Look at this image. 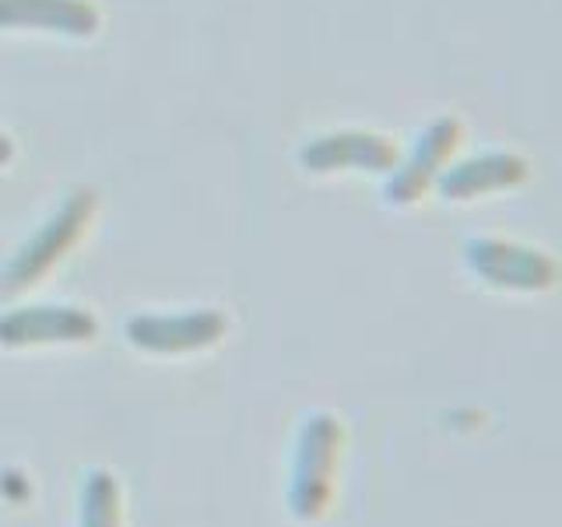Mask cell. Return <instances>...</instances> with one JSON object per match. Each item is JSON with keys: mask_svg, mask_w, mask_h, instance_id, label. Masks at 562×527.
I'll return each mask as SVG.
<instances>
[{"mask_svg": "<svg viewBox=\"0 0 562 527\" xmlns=\"http://www.w3.org/2000/svg\"><path fill=\"white\" fill-rule=\"evenodd\" d=\"M464 260L471 274L485 281L488 289L503 292H544L559 281V264L541 246L503 239V236H479L464 246Z\"/></svg>", "mask_w": 562, "mask_h": 527, "instance_id": "6da1fadb", "label": "cell"}, {"mask_svg": "<svg viewBox=\"0 0 562 527\" xmlns=\"http://www.w3.org/2000/svg\"><path fill=\"white\" fill-rule=\"evenodd\" d=\"M92 215H95V190L78 187L57 211H53V218L40 228V233L18 250L11 268L4 271V289L18 292V289H29L32 281H40L53 264L78 243V236L85 233V225Z\"/></svg>", "mask_w": 562, "mask_h": 527, "instance_id": "7a4b0ae2", "label": "cell"}, {"mask_svg": "<svg viewBox=\"0 0 562 527\" xmlns=\"http://www.w3.org/2000/svg\"><path fill=\"white\" fill-rule=\"evenodd\" d=\"M464 127L457 116H436L418 131L412 152L401 158L397 169L386 180V198L391 204H418L447 172L453 152L461 148Z\"/></svg>", "mask_w": 562, "mask_h": 527, "instance_id": "3957f363", "label": "cell"}, {"mask_svg": "<svg viewBox=\"0 0 562 527\" xmlns=\"http://www.w3.org/2000/svg\"><path fill=\"white\" fill-rule=\"evenodd\" d=\"M338 444H341L338 418L324 412L306 418L295 444V468H292V492H289V503L299 517H316L324 509Z\"/></svg>", "mask_w": 562, "mask_h": 527, "instance_id": "277c9868", "label": "cell"}, {"mask_svg": "<svg viewBox=\"0 0 562 527\" xmlns=\"http://www.w3.org/2000/svg\"><path fill=\"white\" fill-rule=\"evenodd\" d=\"M228 321L218 310H190V313H140L127 324V338L140 351L158 356H180V351L211 348L225 338Z\"/></svg>", "mask_w": 562, "mask_h": 527, "instance_id": "5b68a950", "label": "cell"}, {"mask_svg": "<svg viewBox=\"0 0 562 527\" xmlns=\"http://www.w3.org/2000/svg\"><path fill=\"white\" fill-rule=\"evenodd\" d=\"M303 166L310 172H386L391 176L401 162V148L391 134L376 131H334L313 137L310 145L299 152Z\"/></svg>", "mask_w": 562, "mask_h": 527, "instance_id": "8992f818", "label": "cell"}, {"mask_svg": "<svg viewBox=\"0 0 562 527\" xmlns=\"http://www.w3.org/2000/svg\"><path fill=\"white\" fill-rule=\"evenodd\" d=\"M527 176H531V162L520 152L492 148L464 158V162H450L436 187L447 201L464 204V201H482L492 198V193L514 190L527 183Z\"/></svg>", "mask_w": 562, "mask_h": 527, "instance_id": "52a82bcc", "label": "cell"}, {"mask_svg": "<svg viewBox=\"0 0 562 527\" xmlns=\"http://www.w3.org/2000/svg\"><path fill=\"white\" fill-rule=\"evenodd\" d=\"M99 334L92 313L78 306H22L0 316V345L25 348V345H81Z\"/></svg>", "mask_w": 562, "mask_h": 527, "instance_id": "ba28073f", "label": "cell"}, {"mask_svg": "<svg viewBox=\"0 0 562 527\" xmlns=\"http://www.w3.org/2000/svg\"><path fill=\"white\" fill-rule=\"evenodd\" d=\"M0 29H43L85 40L99 29V11L85 0H0Z\"/></svg>", "mask_w": 562, "mask_h": 527, "instance_id": "9c48e42d", "label": "cell"}, {"mask_svg": "<svg viewBox=\"0 0 562 527\" xmlns=\"http://www.w3.org/2000/svg\"><path fill=\"white\" fill-rule=\"evenodd\" d=\"M81 527H120V492L105 471H88L81 485Z\"/></svg>", "mask_w": 562, "mask_h": 527, "instance_id": "30bf717a", "label": "cell"}, {"mask_svg": "<svg viewBox=\"0 0 562 527\" xmlns=\"http://www.w3.org/2000/svg\"><path fill=\"white\" fill-rule=\"evenodd\" d=\"M11 155H14L11 137H8V134H0V166H8V162H11Z\"/></svg>", "mask_w": 562, "mask_h": 527, "instance_id": "8fae6325", "label": "cell"}]
</instances>
